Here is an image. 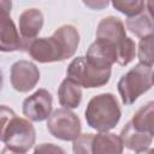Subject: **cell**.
I'll return each instance as SVG.
<instances>
[{"mask_svg":"<svg viewBox=\"0 0 154 154\" xmlns=\"http://www.w3.org/2000/svg\"><path fill=\"white\" fill-rule=\"evenodd\" d=\"M23 48L13 20L7 16L0 19V52H14Z\"/></svg>","mask_w":154,"mask_h":154,"instance_id":"10","label":"cell"},{"mask_svg":"<svg viewBox=\"0 0 154 154\" xmlns=\"http://www.w3.org/2000/svg\"><path fill=\"white\" fill-rule=\"evenodd\" d=\"M1 87H2V73L0 71V90H1Z\"/></svg>","mask_w":154,"mask_h":154,"instance_id":"22","label":"cell"},{"mask_svg":"<svg viewBox=\"0 0 154 154\" xmlns=\"http://www.w3.org/2000/svg\"><path fill=\"white\" fill-rule=\"evenodd\" d=\"M131 125L141 131L153 134V102L142 106L132 117Z\"/></svg>","mask_w":154,"mask_h":154,"instance_id":"15","label":"cell"},{"mask_svg":"<svg viewBox=\"0 0 154 154\" xmlns=\"http://www.w3.org/2000/svg\"><path fill=\"white\" fill-rule=\"evenodd\" d=\"M83 4L91 10H102L108 6L109 0H82Z\"/></svg>","mask_w":154,"mask_h":154,"instance_id":"20","label":"cell"},{"mask_svg":"<svg viewBox=\"0 0 154 154\" xmlns=\"http://www.w3.org/2000/svg\"><path fill=\"white\" fill-rule=\"evenodd\" d=\"M12 8V1L11 0H0V19L4 17H7Z\"/></svg>","mask_w":154,"mask_h":154,"instance_id":"21","label":"cell"},{"mask_svg":"<svg viewBox=\"0 0 154 154\" xmlns=\"http://www.w3.org/2000/svg\"><path fill=\"white\" fill-rule=\"evenodd\" d=\"M153 35L146 36L142 38L140 42V48H138V59L141 64L152 66L153 65Z\"/></svg>","mask_w":154,"mask_h":154,"instance_id":"17","label":"cell"},{"mask_svg":"<svg viewBox=\"0 0 154 154\" xmlns=\"http://www.w3.org/2000/svg\"><path fill=\"white\" fill-rule=\"evenodd\" d=\"M16 116V113L13 112V109H11L10 107L1 105L0 106V141L2 140L4 132L10 123V120Z\"/></svg>","mask_w":154,"mask_h":154,"instance_id":"19","label":"cell"},{"mask_svg":"<svg viewBox=\"0 0 154 154\" xmlns=\"http://www.w3.org/2000/svg\"><path fill=\"white\" fill-rule=\"evenodd\" d=\"M120 140L124 146L135 152H144L148 146H150L153 140V134L147 131H141L131 125L129 122L122 130Z\"/></svg>","mask_w":154,"mask_h":154,"instance_id":"9","label":"cell"},{"mask_svg":"<svg viewBox=\"0 0 154 154\" xmlns=\"http://www.w3.org/2000/svg\"><path fill=\"white\" fill-rule=\"evenodd\" d=\"M153 85L152 66L137 64L118 82V90L125 105H131Z\"/></svg>","mask_w":154,"mask_h":154,"instance_id":"4","label":"cell"},{"mask_svg":"<svg viewBox=\"0 0 154 154\" xmlns=\"http://www.w3.org/2000/svg\"><path fill=\"white\" fill-rule=\"evenodd\" d=\"M40 79V71L35 64L19 60L11 67V83L12 87L19 93L31 90Z\"/></svg>","mask_w":154,"mask_h":154,"instance_id":"8","label":"cell"},{"mask_svg":"<svg viewBox=\"0 0 154 154\" xmlns=\"http://www.w3.org/2000/svg\"><path fill=\"white\" fill-rule=\"evenodd\" d=\"M59 102L65 108H76L79 106L82 100L81 87L70 81L69 78L64 79L58 89Z\"/></svg>","mask_w":154,"mask_h":154,"instance_id":"13","label":"cell"},{"mask_svg":"<svg viewBox=\"0 0 154 154\" xmlns=\"http://www.w3.org/2000/svg\"><path fill=\"white\" fill-rule=\"evenodd\" d=\"M120 116L119 103L116 96L109 93L94 96L85 109V120L88 125L99 132L113 129L118 124Z\"/></svg>","mask_w":154,"mask_h":154,"instance_id":"2","label":"cell"},{"mask_svg":"<svg viewBox=\"0 0 154 154\" xmlns=\"http://www.w3.org/2000/svg\"><path fill=\"white\" fill-rule=\"evenodd\" d=\"M43 25V16L37 8H29L19 16V31L24 41L37 36Z\"/></svg>","mask_w":154,"mask_h":154,"instance_id":"11","label":"cell"},{"mask_svg":"<svg viewBox=\"0 0 154 154\" xmlns=\"http://www.w3.org/2000/svg\"><path fill=\"white\" fill-rule=\"evenodd\" d=\"M112 5L119 12L132 17L144 11V0H111Z\"/></svg>","mask_w":154,"mask_h":154,"instance_id":"16","label":"cell"},{"mask_svg":"<svg viewBox=\"0 0 154 154\" xmlns=\"http://www.w3.org/2000/svg\"><path fill=\"white\" fill-rule=\"evenodd\" d=\"M47 129L55 138L73 141L81 134V122L69 108H58L48 116Z\"/></svg>","mask_w":154,"mask_h":154,"instance_id":"6","label":"cell"},{"mask_svg":"<svg viewBox=\"0 0 154 154\" xmlns=\"http://www.w3.org/2000/svg\"><path fill=\"white\" fill-rule=\"evenodd\" d=\"M91 138L93 134H83L73 140L75 153H91Z\"/></svg>","mask_w":154,"mask_h":154,"instance_id":"18","label":"cell"},{"mask_svg":"<svg viewBox=\"0 0 154 154\" xmlns=\"http://www.w3.org/2000/svg\"><path fill=\"white\" fill-rule=\"evenodd\" d=\"M66 78L83 88H99L111 77V67H101L88 61L85 57L75 58L66 71Z\"/></svg>","mask_w":154,"mask_h":154,"instance_id":"3","label":"cell"},{"mask_svg":"<svg viewBox=\"0 0 154 154\" xmlns=\"http://www.w3.org/2000/svg\"><path fill=\"white\" fill-rule=\"evenodd\" d=\"M1 141L6 146L4 152L25 153L35 143V129L26 119L14 116L10 120Z\"/></svg>","mask_w":154,"mask_h":154,"instance_id":"5","label":"cell"},{"mask_svg":"<svg viewBox=\"0 0 154 154\" xmlns=\"http://www.w3.org/2000/svg\"><path fill=\"white\" fill-rule=\"evenodd\" d=\"M126 28L135 34L137 37H146L149 35H153V23H152V17L150 13L146 14L143 11L136 16L129 17L125 22Z\"/></svg>","mask_w":154,"mask_h":154,"instance_id":"14","label":"cell"},{"mask_svg":"<svg viewBox=\"0 0 154 154\" xmlns=\"http://www.w3.org/2000/svg\"><path fill=\"white\" fill-rule=\"evenodd\" d=\"M122 140L114 134H107V131H103L93 135L91 153H122Z\"/></svg>","mask_w":154,"mask_h":154,"instance_id":"12","label":"cell"},{"mask_svg":"<svg viewBox=\"0 0 154 154\" xmlns=\"http://www.w3.org/2000/svg\"><path fill=\"white\" fill-rule=\"evenodd\" d=\"M79 43V34L72 25L58 28L51 37H34L23 43V48L38 63L61 61L71 58Z\"/></svg>","mask_w":154,"mask_h":154,"instance_id":"1","label":"cell"},{"mask_svg":"<svg viewBox=\"0 0 154 154\" xmlns=\"http://www.w3.org/2000/svg\"><path fill=\"white\" fill-rule=\"evenodd\" d=\"M53 99L48 90L38 89L23 101V114L32 122H42L52 112Z\"/></svg>","mask_w":154,"mask_h":154,"instance_id":"7","label":"cell"}]
</instances>
